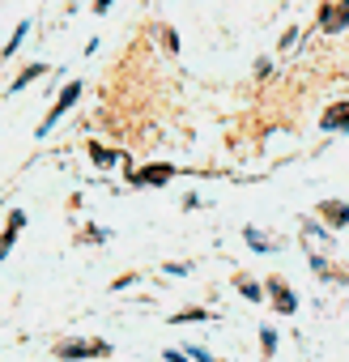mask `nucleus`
<instances>
[{
  "mask_svg": "<svg viewBox=\"0 0 349 362\" xmlns=\"http://www.w3.org/2000/svg\"><path fill=\"white\" fill-rule=\"evenodd\" d=\"M247 239H252V247H256V252H268V247H273V243H268L260 230H247Z\"/></svg>",
  "mask_w": 349,
  "mask_h": 362,
  "instance_id": "11",
  "label": "nucleus"
},
{
  "mask_svg": "<svg viewBox=\"0 0 349 362\" xmlns=\"http://www.w3.org/2000/svg\"><path fill=\"white\" fill-rule=\"evenodd\" d=\"M90 153H94V162H98V166H111V162H115V153H111V149H102V145H90Z\"/></svg>",
  "mask_w": 349,
  "mask_h": 362,
  "instance_id": "10",
  "label": "nucleus"
},
{
  "mask_svg": "<svg viewBox=\"0 0 349 362\" xmlns=\"http://www.w3.org/2000/svg\"><path fill=\"white\" fill-rule=\"evenodd\" d=\"M56 354H60V358H102V354H111V345H107V341H69V345H60Z\"/></svg>",
  "mask_w": 349,
  "mask_h": 362,
  "instance_id": "1",
  "label": "nucleus"
},
{
  "mask_svg": "<svg viewBox=\"0 0 349 362\" xmlns=\"http://www.w3.org/2000/svg\"><path fill=\"white\" fill-rule=\"evenodd\" d=\"M319 218H324L328 226H349V205H345V201H324V205H319Z\"/></svg>",
  "mask_w": 349,
  "mask_h": 362,
  "instance_id": "3",
  "label": "nucleus"
},
{
  "mask_svg": "<svg viewBox=\"0 0 349 362\" xmlns=\"http://www.w3.org/2000/svg\"><path fill=\"white\" fill-rule=\"evenodd\" d=\"M192 358H196V362H213V358H209L205 349H192Z\"/></svg>",
  "mask_w": 349,
  "mask_h": 362,
  "instance_id": "14",
  "label": "nucleus"
},
{
  "mask_svg": "<svg viewBox=\"0 0 349 362\" xmlns=\"http://www.w3.org/2000/svg\"><path fill=\"white\" fill-rule=\"evenodd\" d=\"M341 26H349V0H341V9H324V30H341Z\"/></svg>",
  "mask_w": 349,
  "mask_h": 362,
  "instance_id": "5",
  "label": "nucleus"
},
{
  "mask_svg": "<svg viewBox=\"0 0 349 362\" xmlns=\"http://www.w3.org/2000/svg\"><path fill=\"white\" fill-rule=\"evenodd\" d=\"M43 73H47L43 64H30V69H26V73H22L18 81H13V90H22V86H30V81H35V77H43Z\"/></svg>",
  "mask_w": 349,
  "mask_h": 362,
  "instance_id": "8",
  "label": "nucleus"
},
{
  "mask_svg": "<svg viewBox=\"0 0 349 362\" xmlns=\"http://www.w3.org/2000/svg\"><path fill=\"white\" fill-rule=\"evenodd\" d=\"M77 94H81V81H73V86H64V94L56 98V107H52V111H47V119L39 124V136H43V132H47V128H52V124H56V119H60V115H64V111H69L73 103H77Z\"/></svg>",
  "mask_w": 349,
  "mask_h": 362,
  "instance_id": "2",
  "label": "nucleus"
},
{
  "mask_svg": "<svg viewBox=\"0 0 349 362\" xmlns=\"http://www.w3.org/2000/svg\"><path fill=\"white\" fill-rule=\"evenodd\" d=\"M324 128H349V107H336L324 115Z\"/></svg>",
  "mask_w": 349,
  "mask_h": 362,
  "instance_id": "7",
  "label": "nucleus"
},
{
  "mask_svg": "<svg viewBox=\"0 0 349 362\" xmlns=\"http://www.w3.org/2000/svg\"><path fill=\"white\" fill-rule=\"evenodd\" d=\"M94 9H98V13H107V9H111V0H98V5H94Z\"/></svg>",
  "mask_w": 349,
  "mask_h": 362,
  "instance_id": "15",
  "label": "nucleus"
},
{
  "mask_svg": "<svg viewBox=\"0 0 349 362\" xmlns=\"http://www.w3.org/2000/svg\"><path fill=\"white\" fill-rule=\"evenodd\" d=\"M18 230H22V226H13V222H9V230H5V239H0V260H5V256H9V247H13V239H18Z\"/></svg>",
  "mask_w": 349,
  "mask_h": 362,
  "instance_id": "9",
  "label": "nucleus"
},
{
  "mask_svg": "<svg viewBox=\"0 0 349 362\" xmlns=\"http://www.w3.org/2000/svg\"><path fill=\"white\" fill-rule=\"evenodd\" d=\"M268 290H273V303H277V311H281V315H294V307H298V303H294V294L281 286V277H273V281H268Z\"/></svg>",
  "mask_w": 349,
  "mask_h": 362,
  "instance_id": "4",
  "label": "nucleus"
},
{
  "mask_svg": "<svg viewBox=\"0 0 349 362\" xmlns=\"http://www.w3.org/2000/svg\"><path fill=\"white\" fill-rule=\"evenodd\" d=\"M179 320H205V311H179V315H170V324H179Z\"/></svg>",
  "mask_w": 349,
  "mask_h": 362,
  "instance_id": "13",
  "label": "nucleus"
},
{
  "mask_svg": "<svg viewBox=\"0 0 349 362\" xmlns=\"http://www.w3.org/2000/svg\"><path fill=\"white\" fill-rule=\"evenodd\" d=\"M260 341H264V354L277 349V332H273V328H260Z\"/></svg>",
  "mask_w": 349,
  "mask_h": 362,
  "instance_id": "12",
  "label": "nucleus"
},
{
  "mask_svg": "<svg viewBox=\"0 0 349 362\" xmlns=\"http://www.w3.org/2000/svg\"><path fill=\"white\" fill-rule=\"evenodd\" d=\"M170 175H174L170 166H145V170H136L132 179H136V184H153V188H158V184H166Z\"/></svg>",
  "mask_w": 349,
  "mask_h": 362,
  "instance_id": "6",
  "label": "nucleus"
}]
</instances>
